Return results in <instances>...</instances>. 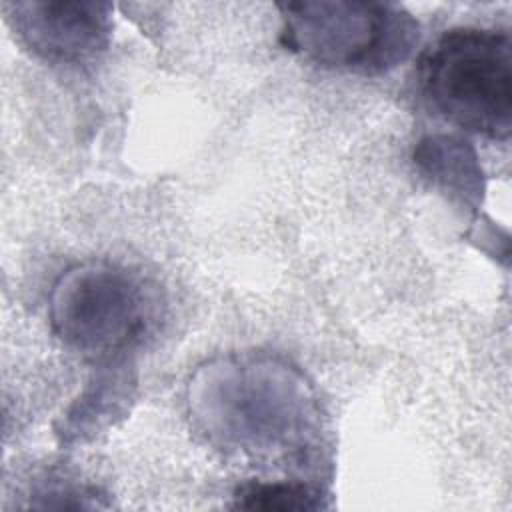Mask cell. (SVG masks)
I'll list each match as a JSON object with an SVG mask.
<instances>
[{"mask_svg": "<svg viewBox=\"0 0 512 512\" xmlns=\"http://www.w3.org/2000/svg\"><path fill=\"white\" fill-rule=\"evenodd\" d=\"M190 402L210 434L248 450L298 444L314 416L300 374L270 358H230L202 368Z\"/></svg>", "mask_w": 512, "mask_h": 512, "instance_id": "1", "label": "cell"}, {"mask_svg": "<svg viewBox=\"0 0 512 512\" xmlns=\"http://www.w3.org/2000/svg\"><path fill=\"white\" fill-rule=\"evenodd\" d=\"M420 86L448 122L506 140L512 130V44L506 30L452 28L420 58Z\"/></svg>", "mask_w": 512, "mask_h": 512, "instance_id": "2", "label": "cell"}, {"mask_svg": "<svg viewBox=\"0 0 512 512\" xmlns=\"http://www.w3.org/2000/svg\"><path fill=\"white\" fill-rule=\"evenodd\" d=\"M158 308V292L144 276L116 262L88 260L54 282L48 318L66 346L112 358L144 340Z\"/></svg>", "mask_w": 512, "mask_h": 512, "instance_id": "3", "label": "cell"}, {"mask_svg": "<svg viewBox=\"0 0 512 512\" xmlns=\"http://www.w3.org/2000/svg\"><path fill=\"white\" fill-rule=\"evenodd\" d=\"M282 44L306 60L364 76L402 64L420 40L410 12L388 2H288Z\"/></svg>", "mask_w": 512, "mask_h": 512, "instance_id": "4", "label": "cell"}, {"mask_svg": "<svg viewBox=\"0 0 512 512\" xmlns=\"http://www.w3.org/2000/svg\"><path fill=\"white\" fill-rule=\"evenodd\" d=\"M4 12L18 38L54 64L88 62L110 40L106 2H6Z\"/></svg>", "mask_w": 512, "mask_h": 512, "instance_id": "5", "label": "cell"}, {"mask_svg": "<svg viewBox=\"0 0 512 512\" xmlns=\"http://www.w3.org/2000/svg\"><path fill=\"white\" fill-rule=\"evenodd\" d=\"M416 160L430 178L460 194L464 202L478 200L482 194V172L468 142L452 136L428 138L420 144Z\"/></svg>", "mask_w": 512, "mask_h": 512, "instance_id": "6", "label": "cell"}, {"mask_svg": "<svg viewBox=\"0 0 512 512\" xmlns=\"http://www.w3.org/2000/svg\"><path fill=\"white\" fill-rule=\"evenodd\" d=\"M234 508L244 510H318L326 508L322 494L294 482H250L236 490Z\"/></svg>", "mask_w": 512, "mask_h": 512, "instance_id": "7", "label": "cell"}]
</instances>
